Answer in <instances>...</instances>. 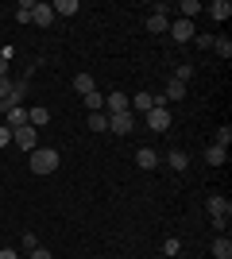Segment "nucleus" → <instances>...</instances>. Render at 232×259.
I'll return each mask as SVG.
<instances>
[{
	"instance_id": "nucleus-1",
	"label": "nucleus",
	"mask_w": 232,
	"mask_h": 259,
	"mask_svg": "<svg viewBox=\"0 0 232 259\" xmlns=\"http://www.w3.org/2000/svg\"><path fill=\"white\" fill-rule=\"evenodd\" d=\"M31 170L35 174H55L58 170V151L55 147H35L31 151Z\"/></svg>"
},
{
	"instance_id": "nucleus-2",
	"label": "nucleus",
	"mask_w": 232,
	"mask_h": 259,
	"mask_svg": "<svg viewBox=\"0 0 232 259\" xmlns=\"http://www.w3.org/2000/svg\"><path fill=\"white\" fill-rule=\"evenodd\" d=\"M205 205H209V217H213V228H224L228 225V217H232V201L224 194H213L209 201H205Z\"/></svg>"
},
{
	"instance_id": "nucleus-3",
	"label": "nucleus",
	"mask_w": 232,
	"mask_h": 259,
	"mask_svg": "<svg viewBox=\"0 0 232 259\" xmlns=\"http://www.w3.org/2000/svg\"><path fill=\"white\" fill-rule=\"evenodd\" d=\"M120 112H132V97L116 89V93H109V97H105V116H120Z\"/></svg>"
},
{
	"instance_id": "nucleus-4",
	"label": "nucleus",
	"mask_w": 232,
	"mask_h": 259,
	"mask_svg": "<svg viewBox=\"0 0 232 259\" xmlns=\"http://www.w3.org/2000/svg\"><path fill=\"white\" fill-rule=\"evenodd\" d=\"M166 12H170V8H166V4H159V8H155L151 16H147V23H144V27H147L151 35H166V31H170V20H166Z\"/></svg>"
},
{
	"instance_id": "nucleus-5",
	"label": "nucleus",
	"mask_w": 232,
	"mask_h": 259,
	"mask_svg": "<svg viewBox=\"0 0 232 259\" xmlns=\"http://www.w3.org/2000/svg\"><path fill=\"white\" fill-rule=\"evenodd\" d=\"M12 140H16V143L23 147V151L31 155L35 147H39V128H31V124H23V128H16V132H12Z\"/></svg>"
},
{
	"instance_id": "nucleus-6",
	"label": "nucleus",
	"mask_w": 232,
	"mask_h": 259,
	"mask_svg": "<svg viewBox=\"0 0 232 259\" xmlns=\"http://www.w3.org/2000/svg\"><path fill=\"white\" fill-rule=\"evenodd\" d=\"M27 89H31V81H27V77L12 81V93H8V101L0 105V112H8V108H20V105H23V97H27Z\"/></svg>"
},
{
	"instance_id": "nucleus-7",
	"label": "nucleus",
	"mask_w": 232,
	"mask_h": 259,
	"mask_svg": "<svg viewBox=\"0 0 232 259\" xmlns=\"http://www.w3.org/2000/svg\"><path fill=\"white\" fill-rule=\"evenodd\" d=\"M147 128H151V132H166V128H170V108L155 105L151 112H147Z\"/></svg>"
},
{
	"instance_id": "nucleus-8",
	"label": "nucleus",
	"mask_w": 232,
	"mask_h": 259,
	"mask_svg": "<svg viewBox=\"0 0 232 259\" xmlns=\"http://www.w3.org/2000/svg\"><path fill=\"white\" fill-rule=\"evenodd\" d=\"M31 23H35V27H51V23H55V8H51V4H43V0H39V4H31Z\"/></svg>"
},
{
	"instance_id": "nucleus-9",
	"label": "nucleus",
	"mask_w": 232,
	"mask_h": 259,
	"mask_svg": "<svg viewBox=\"0 0 232 259\" xmlns=\"http://www.w3.org/2000/svg\"><path fill=\"white\" fill-rule=\"evenodd\" d=\"M166 35H170L174 43H190V39H194V20H174Z\"/></svg>"
},
{
	"instance_id": "nucleus-10",
	"label": "nucleus",
	"mask_w": 232,
	"mask_h": 259,
	"mask_svg": "<svg viewBox=\"0 0 232 259\" xmlns=\"http://www.w3.org/2000/svg\"><path fill=\"white\" fill-rule=\"evenodd\" d=\"M109 132H116V136H132V132H135V120H132V112L109 116Z\"/></svg>"
},
{
	"instance_id": "nucleus-11",
	"label": "nucleus",
	"mask_w": 232,
	"mask_h": 259,
	"mask_svg": "<svg viewBox=\"0 0 232 259\" xmlns=\"http://www.w3.org/2000/svg\"><path fill=\"white\" fill-rule=\"evenodd\" d=\"M135 166H140V170H155V166H159V151H155V147H140V151H135Z\"/></svg>"
},
{
	"instance_id": "nucleus-12",
	"label": "nucleus",
	"mask_w": 232,
	"mask_h": 259,
	"mask_svg": "<svg viewBox=\"0 0 232 259\" xmlns=\"http://www.w3.org/2000/svg\"><path fill=\"white\" fill-rule=\"evenodd\" d=\"M27 124H31V128H43V124H51V108H43V105L27 108Z\"/></svg>"
},
{
	"instance_id": "nucleus-13",
	"label": "nucleus",
	"mask_w": 232,
	"mask_h": 259,
	"mask_svg": "<svg viewBox=\"0 0 232 259\" xmlns=\"http://www.w3.org/2000/svg\"><path fill=\"white\" fill-rule=\"evenodd\" d=\"M166 166H170V170H186V166H190V155L182 151V147H174V151L166 155Z\"/></svg>"
},
{
	"instance_id": "nucleus-14",
	"label": "nucleus",
	"mask_w": 232,
	"mask_h": 259,
	"mask_svg": "<svg viewBox=\"0 0 232 259\" xmlns=\"http://www.w3.org/2000/svg\"><path fill=\"white\" fill-rule=\"evenodd\" d=\"M23 124H27V108H8V124H4V128L8 132H16V128H23Z\"/></svg>"
},
{
	"instance_id": "nucleus-15",
	"label": "nucleus",
	"mask_w": 232,
	"mask_h": 259,
	"mask_svg": "<svg viewBox=\"0 0 232 259\" xmlns=\"http://www.w3.org/2000/svg\"><path fill=\"white\" fill-rule=\"evenodd\" d=\"M209 16H213V20H228V16H232V4H228V0H213V4H209Z\"/></svg>"
},
{
	"instance_id": "nucleus-16",
	"label": "nucleus",
	"mask_w": 232,
	"mask_h": 259,
	"mask_svg": "<svg viewBox=\"0 0 232 259\" xmlns=\"http://www.w3.org/2000/svg\"><path fill=\"white\" fill-rule=\"evenodd\" d=\"M155 93H135V97H132V108H135V112H144V116H147V112H151V108H155Z\"/></svg>"
},
{
	"instance_id": "nucleus-17",
	"label": "nucleus",
	"mask_w": 232,
	"mask_h": 259,
	"mask_svg": "<svg viewBox=\"0 0 232 259\" xmlns=\"http://www.w3.org/2000/svg\"><path fill=\"white\" fill-rule=\"evenodd\" d=\"M213 255H217V259H232V240L217 236V240H213Z\"/></svg>"
},
{
	"instance_id": "nucleus-18",
	"label": "nucleus",
	"mask_w": 232,
	"mask_h": 259,
	"mask_svg": "<svg viewBox=\"0 0 232 259\" xmlns=\"http://www.w3.org/2000/svg\"><path fill=\"white\" fill-rule=\"evenodd\" d=\"M163 97H166V101H182V97H186V85L170 77V81H166V89H163Z\"/></svg>"
},
{
	"instance_id": "nucleus-19",
	"label": "nucleus",
	"mask_w": 232,
	"mask_h": 259,
	"mask_svg": "<svg viewBox=\"0 0 232 259\" xmlns=\"http://www.w3.org/2000/svg\"><path fill=\"white\" fill-rule=\"evenodd\" d=\"M74 89H77V93H81V97H85V93H93V89H97V81H93V74H77V77H74Z\"/></svg>"
},
{
	"instance_id": "nucleus-20",
	"label": "nucleus",
	"mask_w": 232,
	"mask_h": 259,
	"mask_svg": "<svg viewBox=\"0 0 232 259\" xmlns=\"http://www.w3.org/2000/svg\"><path fill=\"white\" fill-rule=\"evenodd\" d=\"M205 162H209V166H224V162H228V151H224V147H209V151H205Z\"/></svg>"
},
{
	"instance_id": "nucleus-21",
	"label": "nucleus",
	"mask_w": 232,
	"mask_h": 259,
	"mask_svg": "<svg viewBox=\"0 0 232 259\" xmlns=\"http://www.w3.org/2000/svg\"><path fill=\"white\" fill-rule=\"evenodd\" d=\"M51 8H55V16H74V12L81 8V4H77V0H55Z\"/></svg>"
},
{
	"instance_id": "nucleus-22",
	"label": "nucleus",
	"mask_w": 232,
	"mask_h": 259,
	"mask_svg": "<svg viewBox=\"0 0 232 259\" xmlns=\"http://www.w3.org/2000/svg\"><path fill=\"white\" fill-rule=\"evenodd\" d=\"M89 128L105 136V132H109V116H105V112H89Z\"/></svg>"
},
{
	"instance_id": "nucleus-23",
	"label": "nucleus",
	"mask_w": 232,
	"mask_h": 259,
	"mask_svg": "<svg viewBox=\"0 0 232 259\" xmlns=\"http://www.w3.org/2000/svg\"><path fill=\"white\" fill-rule=\"evenodd\" d=\"M85 108H89V112H105V97H101L97 89H93V93H85Z\"/></svg>"
},
{
	"instance_id": "nucleus-24",
	"label": "nucleus",
	"mask_w": 232,
	"mask_h": 259,
	"mask_svg": "<svg viewBox=\"0 0 232 259\" xmlns=\"http://www.w3.org/2000/svg\"><path fill=\"white\" fill-rule=\"evenodd\" d=\"M178 12H182V20H194V16L201 12V4H198V0H182V4H178Z\"/></svg>"
},
{
	"instance_id": "nucleus-25",
	"label": "nucleus",
	"mask_w": 232,
	"mask_h": 259,
	"mask_svg": "<svg viewBox=\"0 0 232 259\" xmlns=\"http://www.w3.org/2000/svg\"><path fill=\"white\" fill-rule=\"evenodd\" d=\"M213 51L221 54V58H228V54H232V39H228V35H221V39H213Z\"/></svg>"
},
{
	"instance_id": "nucleus-26",
	"label": "nucleus",
	"mask_w": 232,
	"mask_h": 259,
	"mask_svg": "<svg viewBox=\"0 0 232 259\" xmlns=\"http://www.w3.org/2000/svg\"><path fill=\"white\" fill-rule=\"evenodd\" d=\"M228 143H232V128L224 124V128L217 132V143H213V147H224V151H228Z\"/></svg>"
},
{
	"instance_id": "nucleus-27",
	"label": "nucleus",
	"mask_w": 232,
	"mask_h": 259,
	"mask_svg": "<svg viewBox=\"0 0 232 259\" xmlns=\"http://www.w3.org/2000/svg\"><path fill=\"white\" fill-rule=\"evenodd\" d=\"M163 251H166V255H178V251H182V240H178V236H166L163 240Z\"/></svg>"
},
{
	"instance_id": "nucleus-28",
	"label": "nucleus",
	"mask_w": 232,
	"mask_h": 259,
	"mask_svg": "<svg viewBox=\"0 0 232 259\" xmlns=\"http://www.w3.org/2000/svg\"><path fill=\"white\" fill-rule=\"evenodd\" d=\"M190 77H194V66H178L174 70V81H182V85H186Z\"/></svg>"
},
{
	"instance_id": "nucleus-29",
	"label": "nucleus",
	"mask_w": 232,
	"mask_h": 259,
	"mask_svg": "<svg viewBox=\"0 0 232 259\" xmlns=\"http://www.w3.org/2000/svg\"><path fill=\"white\" fill-rule=\"evenodd\" d=\"M20 248H23V251H35V248H39V240H35V232H23Z\"/></svg>"
},
{
	"instance_id": "nucleus-30",
	"label": "nucleus",
	"mask_w": 232,
	"mask_h": 259,
	"mask_svg": "<svg viewBox=\"0 0 232 259\" xmlns=\"http://www.w3.org/2000/svg\"><path fill=\"white\" fill-rule=\"evenodd\" d=\"M8 93H12V77H0V105L8 101Z\"/></svg>"
},
{
	"instance_id": "nucleus-31",
	"label": "nucleus",
	"mask_w": 232,
	"mask_h": 259,
	"mask_svg": "<svg viewBox=\"0 0 232 259\" xmlns=\"http://www.w3.org/2000/svg\"><path fill=\"white\" fill-rule=\"evenodd\" d=\"M194 47H201V51H209V47H213V35H194Z\"/></svg>"
},
{
	"instance_id": "nucleus-32",
	"label": "nucleus",
	"mask_w": 232,
	"mask_h": 259,
	"mask_svg": "<svg viewBox=\"0 0 232 259\" xmlns=\"http://www.w3.org/2000/svg\"><path fill=\"white\" fill-rule=\"evenodd\" d=\"M27 259H55V255H51L47 248H35V251H27Z\"/></svg>"
},
{
	"instance_id": "nucleus-33",
	"label": "nucleus",
	"mask_w": 232,
	"mask_h": 259,
	"mask_svg": "<svg viewBox=\"0 0 232 259\" xmlns=\"http://www.w3.org/2000/svg\"><path fill=\"white\" fill-rule=\"evenodd\" d=\"M8 140H12V132L4 128V124H0V147H8Z\"/></svg>"
},
{
	"instance_id": "nucleus-34",
	"label": "nucleus",
	"mask_w": 232,
	"mask_h": 259,
	"mask_svg": "<svg viewBox=\"0 0 232 259\" xmlns=\"http://www.w3.org/2000/svg\"><path fill=\"white\" fill-rule=\"evenodd\" d=\"M0 259H20V255H16V248H0Z\"/></svg>"
},
{
	"instance_id": "nucleus-35",
	"label": "nucleus",
	"mask_w": 232,
	"mask_h": 259,
	"mask_svg": "<svg viewBox=\"0 0 232 259\" xmlns=\"http://www.w3.org/2000/svg\"><path fill=\"white\" fill-rule=\"evenodd\" d=\"M0 77H8V58L0 54Z\"/></svg>"
}]
</instances>
